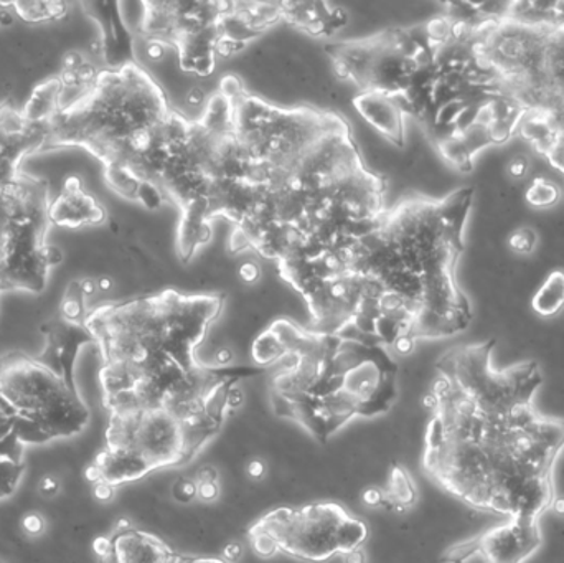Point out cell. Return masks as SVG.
<instances>
[{
  "label": "cell",
  "mask_w": 564,
  "mask_h": 563,
  "mask_svg": "<svg viewBox=\"0 0 564 563\" xmlns=\"http://www.w3.org/2000/svg\"><path fill=\"white\" fill-rule=\"evenodd\" d=\"M56 76L58 102L43 152L85 149L101 162L109 187L128 201L158 187L167 164L171 109L154 76L134 62L102 65L79 52L66 56Z\"/></svg>",
  "instance_id": "6da1fadb"
},
{
  "label": "cell",
  "mask_w": 564,
  "mask_h": 563,
  "mask_svg": "<svg viewBox=\"0 0 564 563\" xmlns=\"http://www.w3.org/2000/svg\"><path fill=\"white\" fill-rule=\"evenodd\" d=\"M52 115L26 101L0 102V296L42 293L62 260L48 243L52 197L45 178L23 171L26 158L45 151Z\"/></svg>",
  "instance_id": "7a4b0ae2"
},
{
  "label": "cell",
  "mask_w": 564,
  "mask_h": 563,
  "mask_svg": "<svg viewBox=\"0 0 564 563\" xmlns=\"http://www.w3.org/2000/svg\"><path fill=\"white\" fill-rule=\"evenodd\" d=\"M0 410L25 446L72 439L91 420L79 387L25 353L0 356Z\"/></svg>",
  "instance_id": "3957f363"
},
{
  "label": "cell",
  "mask_w": 564,
  "mask_h": 563,
  "mask_svg": "<svg viewBox=\"0 0 564 563\" xmlns=\"http://www.w3.org/2000/svg\"><path fill=\"white\" fill-rule=\"evenodd\" d=\"M543 535L539 521L507 519L487 529L479 538L454 549L451 559L464 562L480 555L486 563H527L542 548Z\"/></svg>",
  "instance_id": "277c9868"
},
{
  "label": "cell",
  "mask_w": 564,
  "mask_h": 563,
  "mask_svg": "<svg viewBox=\"0 0 564 563\" xmlns=\"http://www.w3.org/2000/svg\"><path fill=\"white\" fill-rule=\"evenodd\" d=\"M98 563H167L174 552L155 535L139 531L129 521H119L108 535L96 539Z\"/></svg>",
  "instance_id": "5b68a950"
},
{
  "label": "cell",
  "mask_w": 564,
  "mask_h": 563,
  "mask_svg": "<svg viewBox=\"0 0 564 563\" xmlns=\"http://www.w3.org/2000/svg\"><path fill=\"white\" fill-rule=\"evenodd\" d=\"M53 225L58 227H83V225L101 224L106 218V210L91 195L86 194L78 178L73 177L66 182L62 195L52 204Z\"/></svg>",
  "instance_id": "8992f818"
},
{
  "label": "cell",
  "mask_w": 564,
  "mask_h": 563,
  "mask_svg": "<svg viewBox=\"0 0 564 563\" xmlns=\"http://www.w3.org/2000/svg\"><path fill=\"white\" fill-rule=\"evenodd\" d=\"M354 105L371 128L387 136L393 144H403V111L393 96L365 91L354 99Z\"/></svg>",
  "instance_id": "52a82bcc"
},
{
  "label": "cell",
  "mask_w": 564,
  "mask_h": 563,
  "mask_svg": "<svg viewBox=\"0 0 564 563\" xmlns=\"http://www.w3.org/2000/svg\"><path fill=\"white\" fill-rule=\"evenodd\" d=\"M25 448L12 426L0 429V501L17 491L25 475Z\"/></svg>",
  "instance_id": "ba28073f"
},
{
  "label": "cell",
  "mask_w": 564,
  "mask_h": 563,
  "mask_svg": "<svg viewBox=\"0 0 564 563\" xmlns=\"http://www.w3.org/2000/svg\"><path fill=\"white\" fill-rule=\"evenodd\" d=\"M517 129L540 154L545 155L555 144V124H553L550 111H545V109H525Z\"/></svg>",
  "instance_id": "9c48e42d"
},
{
  "label": "cell",
  "mask_w": 564,
  "mask_h": 563,
  "mask_svg": "<svg viewBox=\"0 0 564 563\" xmlns=\"http://www.w3.org/2000/svg\"><path fill=\"white\" fill-rule=\"evenodd\" d=\"M532 307L539 316L553 317L564 310V271L556 270L543 281L532 300Z\"/></svg>",
  "instance_id": "30bf717a"
},
{
  "label": "cell",
  "mask_w": 564,
  "mask_h": 563,
  "mask_svg": "<svg viewBox=\"0 0 564 563\" xmlns=\"http://www.w3.org/2000/svg\"><path fill=\"white\" fill-rule=\"evenodd\" d=\"M370 529L367 522L361 519L350 518L345 516L334 532L335 549L337 555L347 554V552L355 551V549L364 548L365 542L368 541Z\"/></svg>",
  "instance_id": "8fae6325"
},
{
  "label": "cell",
  "mask_w": 564,
  "mask_h": 563,
  "mask_svg": "<svg viewBox=\"0 0 564 563\" xmlns=\"http://www.w3.org/2000/svg\"><path fill=\"white\" fill-rule=\"evenodd\" d=\"M6 7L15 10L20 19L32 23L52 22L68 13V3L65 2H10Z\"/></svg>",
  "instance_id": "7c38bea8"
},
{
  "label": "cell",
  "mask_w": 564,
  "mask_h": 563,
  "mask_svg": "<svg viewBox=\"0 0 564 563\" xmlns=\"http://www.w3.org/2000/svg\"><path fill=\"white\" fill-rule=\"evenodd\" d=\"M563 198V191L558 184L546 177H536L530 182L525 192V201L533 208H552Z\"/></svg>",
  "instance_id": "4fadbf2b"
},
{
  "label": "cell",
  "mask_w": 564,
  "mask_h": 563,
  "mask_svg": "<svg viewBox=\"0 0 564 563\" xmlns=\"http://www.w3.org/2000/svg\"><path fill=\"white\" fill-rule=\"evenodd\" d=\"M285 349L271 329L258 334L251 344V357L258 366L273 367L284 356Z\"/></svg>",
  "instance_id": "5bb4252c"
},
{
  "label": "cell",
  "mask_w": 564,
  "mask_h": 563,
  "mask_svg": "<svg viewBox=\"0 0 564 563\" xmlns=\"http://www.w3.org/2000/svg\"><path fill=\"white\" fill-rule=\"evenodd\" d=\"M441 155L446 159L449 164L459 171H470L473 169L474 155L470 154L469 149L464 144L463 139L457 134L447 136V138L441 139L437 142Z\"/></svg>",
  "instance_id": "9a60e30c"
},
{
  "label": "cell",
  "mask_w": 564,
  "mask_h": 563,
  "mask_svg": "<svg viewBox=\"0 0 564 563\" xmlns=\"http://www.w3.org/2000/svg\"><path fill=\"white\" fill-rule=\"evenodd\" d=\"M250 544L251 549H253V554L257 557L263 559V561H268V559H273L274 555L280 554L281 544L273 534L267 531V529L261 528L260 524L254 526L250 532Z\"/></svg>",
  "instance_id": "2e32d148"
},
{
  "label": "cell",
  "mask_w": 564,
  "mask_h": 563,
  "mask_svg": "<svg viewBox=\"0 0 564 563\" xmlns=\"http://www.w3.org/2000/svg\"><path fill=\"white\" fill-rule=\"evenodd\" d=\"M171 499L181 506H191L198 499V486L194 476H178L172 483Z\"/></svg>",
  "instance_id": "e0dca14e"
},
{
  "label": "cell",
  "mask_w": 564,
  "mask_h": 563,
  "mask_svg": "<svg viewBox=\"0 0 564 563\" xmlns=\"http://www.w3.org/2000/svg\"><path fill=\"white\" fill-rule=\"evenodd\" d=\"M539 245V235L532 227H520L513 230L509 237L510 250L519 255H530Z\"/></svg>",
  "instance_id": "ac0fdd59"
},
{
  "label": "cell",
  "mask_w": 564,
  "mask_h": 563,
  "mask_svg": "<svg viewBox=\"0 0 564 563\" xmlns=\"http://www.w3.org/2000/svg\"><path fill=\"white\" fill-rule=\"evenodd\" d=\"M507 172L516 181H523L530 174V159L527 155H516L507 164Z\"/></svg>",
  "instance_id": "d6986e66"
},
{
  "label": "cell",
  "mask_w": 564,
  "mask_h": 563,
  "mask_svg": "<svg viewBox=\"0 0 564 563\" xmlns=\"http://www.w3.org/2000/svg\"><path fill=\"white\" fill-rule=\"evenodd\" d=\"M361 502H364L365 508L368 509L383 508L384 502H387L384 489L377 488V486H370V488H367L361 492Z\"/></svg>",
  "instance_id": "ffe728a7"
},
{
  "label": "cell",
  "mask_w": 564,
  "mask_h": 563,
  "mask_svg": "<svg viewBox=\"0 0 564 563\" xmlns=\"http://www.w3.org/2000/svg\"><path fill=\"white\" fill-rule=\"evenodd\" d=\"M245 472H247V478L253 483H263L270 475L267 463L261 458H251Z\"/></svg>",
  "instance_id": "44dd1931"
},
{
  "label": "cell",
  "mask_w": 564,
  "mask_h": 563,
  "mask_svg": "<svg viewBox=\"0 0 564 563\" xmlns=\"http://www.w3.org/2000/svg\"><path fill=\"white\" fill-rule=\"evenodd\" d=\"M224 561L228 563H240L245 559V548L241 542L230 541L221 549Z\"/></svg>",
  "instance_id": "7402d4cb"
},
{
  "label": "cell",
  "mask_w": 564,
  "mask_h": 563,
  "mask_svg": "<svg viewBox=\"0 0 564 563\" xmlns=\"http://www.w3.org/2000/svg\"><path fill=\"white\" fill-rule=\"evenodd\" d=\"M240 278L247 284H257L261 280V268L260 264L248 261V263L241 264Z\"/></svg>",
  "instance_id": "603a6c76"
},
{
  "label": "cell",
  "mask_w": 564,
  "mask_h": 563,
  "mask_svg": "<svg viewBox=\"0 0 564 563\" xmlns=\"http://www.w3.org/2000/svg\"><path fill=\"white\" fill-rule=\"evenodd\" d=\"M341 563H368V554L364 548L341 554Z\"/></svg>",
  "instance_id": "cb8c5ba5"
},
{
  "label": "cell",
  "mask_w": 564,
  "mask_h": 563,
  "mask_svg": "<svg viewBox=\"0 0 564 563\" xmlns=\"http://www.w3.org/2000/svg\"><path fill=\"white\" fill-rule=\"evenodd\" d=\"M550 511H552L556 518L564 519V495L555 496V498H553Z\"/></svg>",
  "instance_id": "d4e9b609"
},
{
  "label": "cell",
  "mask_w": 564,
  "mask_h": 563,
  "mask_svg": "<svg viewBox=\"0 0 564 563\" xmlns=\"http://www.w3.org/2000/svg\"><path fill=\"white\" fill-rule=\"evenodd\" d=\"M2 426H12V425H10L9 420L6 419V415H3L2 410H0V429H2Z\"/></svg>",
  "instance_id": "484cf974"
},
{
  "label": "cell",
  "mask_w": 564,
  "mask_h": 563,
  "mask_svg": "<svg viewBox=\"0 0 564 563\" xmlns=\"http://www.w3.org/2000/svg\"><path fill=\"white\" fill-rule=\"evenodd\" d=\"M0 563H6V562L2 561V557H0Z\"/></svg>",
  "instance_id": "4316f807"
}]
</instances>
